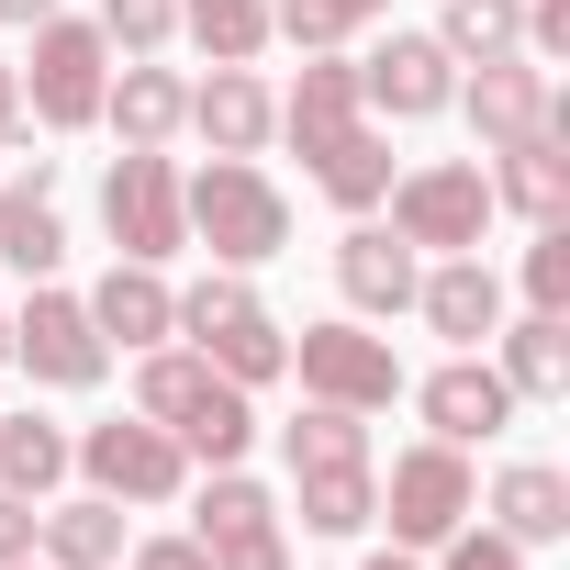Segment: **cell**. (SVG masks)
<instances>
[{"label": "cell", "instance_id": "6da1fadb", "mask_svg": "<svg viewBox=\"0 0 570 570\" xmlns=\"http://www.w3.org/2000/svg\"><path fill=\"white\" fill-rule=\"evenodd\" d=\"M135 414L146 425H168L190 459H213V470H235L246 448H257V403H246V381H224L202 347H135Z\"/></svg>", "mask_w": 570, "mask_h": 570}, {"label": "cell", "instance_id": "7a4b0ae2", "mask_svg": "<svg viewBox=\"0 0 570 570\" xmlns=\"http://www.w3.org/2000/svg\"><path fill=\"white\" fill-rule=\"evenodd\" d=\"M179 213H190V246H213V268H268L292 246V202L257 157H213L202 179H179Z\"/></svg>", "mask_w": 570, "mask_h": 570}, {"label": "cell", "instance_id": "3957f363", "mask_svg": "<svg viewBox=\"0 0 570 570\" xmlns=\"http://www.w3.org/2000/svg\"><path fill=\"white\" fill-rule=\"evenodd\" d=\"M381 202H392V235H403V246H436V257H481V235H492V179H481V157H425V168H403Z\"/></svg>", "mask_w": 570, "mask_h": 570}, {"label": "cell", "instance_id": "277c9868", "mask_svg": "<svg viewBox=\"0 0 570 570\" xmlns=\"http://www.w3.org/2000/svg\"><path fill=\"white\" fill-rule=\"evenodd\" d=\"M68 470L90 492H112V503H179L190 492V448L168 425H146V414H112V425L68 436Z\"/></svg>", "mask_w": 570, "mask_h": 570}, {"label": "cell", "instance_id": "5b68a950", "mask_svg": "<svg viewBox=\"0 0 570 570\" xmlns=\"http://www.w3.org/2000/svg\"><path fill=\"white\" fill-rule=\"evenodd\" d=\"M381 514H392V548H448V537L481 514L470 448H448V436L403 448V459H392V481H381Z\"/></svg>", "mask_w": 570, "mask_h": 570}, {"label": "cell", "instance_id": "8992f818", "mask_svg": "<svg viewBox=\"0 0 570 570\" xmlns=\"http://www.w3.org/2000/svg\"><path fill=\"white\" fill-rule=\"evenodd\" d=\"M101 90H112V46H101V23H35V57H23V101H35V124L46 135H79V124H101Z\"/></svg>", "mask_w": 570, "mask_h": 570}, {"label": "cell", "instance_id": "52a82bcc", "mask_svg": "<svg viewBox=\"0 0 570 570\" xmlns=\"http://www.w3.org/2000/svg\"><path fill=\"white\" fill-rule=\"evenodd\" d=\"M101 235H112L124 257H146V268H168V257L190 246V213H179V168H168V146H124V157H112V179H101Z\"/></svg>", "mask_w": 570, "mask_h": 570}, {"label": "cell", "instance_id": "ba28073f", "mask_svg": "<svg viewBox=\"0 0 570 570\" xmlns=\"http://www.w3.org/2000/svg\"><path fill=\"white\" fill-rule=\"evenodd\" d=\"M12 358H23V381H35V392H90V381L112 370V347H101L90 303H79V292H57V279H35V303L12 314Z\"/></svg>", "mask_w": 570, "mask_h": 570}, {"label": "cell", "instance_id": "9c48e42d", "mask_svg": "<svg viewBox=\"0 0 570 570\" xmlns=\"http://www.w3.org/2000/svg\"><path fill=\"white\" fill-rule=\"evenodd\" d=\"M292 370H303V403H336V414H381L403 392V358L370 325H303L292 336Z\"/></svg>", "mask_w": 570, "mask_h": 570}, {"label": "cell", "instance_id": "30bf717a", "mask_svg": "<svg viewBox=\"0 0 570 570\" xmlns=\"http://www.w3.org/2000/svg\"><path fill=\"white\" fill-rule=\"evenodd\" d=\"M358 101H370V112H392V124H425V112H448V101H459V57H448L436 35H392V46H370V57H358Z\"/></svg>", "mask_w": 570, "mask_h": 570}, {"label": "cell", "instance_id": "8fae6325", "mask_svg": "<svg viewBox=\"0 0 570 570\" xmlns=\"http://www.w3.org/2000/svg\"><path fill=\"white\" fill-rule=\"evenodd\" d=\"M459 101H470L481 157H503V146H525V135H548V124H559V90H548V68H537V57H481Z\"/></svg>", "mask_w": 570, "mask_h": 570}, {"label": "cell", "instance_id": "7c38bea8", "mask_svg": "<svg viewBox=\"0 0 570 570\" xmlns=\"http://www.w3.org/2000/svg\"><path fill=\"white\" fill-rule=\"evenodd\" d=\"M414 403H425V425H436L448 448H481V436H503V425H514L503 370H492V358H470V347H459L448 370H425V381H414Z\"/></svg>", "mask_w": 570, "mask_h": 570}, {"label": "cell", "instance_id": "4fadbf2b", "mask_svg": "<svg viewBox=\"0 0 570 570\" xmlns=\"http://www.w3.org/2000/svg\"><path fill=\"white\" fill-rule=\"evenodd\" d=\"M90 325H101V347H168V336H179V292H168V268L112 257V268H101V292H90Z\"/></svg>", "mask_w": 570, "mask_h": 570}, {"label": "cell", "instance_id": "5bb4252c", "mask_svg": "<svg viewBox=\"0 0 570 570\" xmlns=\"http://www.w3.org/2000/svg\"><path fill=\"white\" fill-rule=\"evenodd\" d=\"M190 135H202L213 157H257V146L279 135V90H268L257 68H213V79L190 90Z\"/></svg>", "mask_w": 570, "mask_h": 570}, {"label": "cell", "instance_id": "9a60e30c", "mask_svg": "<svg viewBox=\"0 0 570 570\" xmlns=\"http://www.w3.org/2000/svg\"><path fill=\"white\" fill-rule=\"evenodd\" d=\"M414 279H425V268H414V246H403L392 224L358 213V224L336 235V292H347L358 314H414Z\"/></svg>", "mask_w": 570, "mask_h": 570}, {"label": "cell", "instance_id": "2e32d148", "mask_svg": "<svg viewBox=\"0 0 570 570\" xmlns=\"http://www.w3.org/2000/svg\"><path fill=\"white\" fill-rule=\"evenodd\" d=\"M414 314H425L448 347H492V325H503V279H492V257L425 268V279H414Z\"/></svg>", "mask_w": 570, "mask_h": 570}, {"label": "cell", "instance_id": "e0dca14e", "mask_svg": "<svg viewBox=\"0 0 570 570\" xmlns=\"http://www.w3.org/2000/svg\"><path fill=\"white\" fill-rule=\"evenodd\" d=\"M101 124H112L124 146H168V135L190 124V79H179V68H157V57H124V68H112V90H101Z\"/></svg>", "mask_w": 570, "mask_h": 570}, {"label": "cell", "instance_id": "ac0fdd59", "mask_svg": "<svg viewBox=\"0 0 570 570\" xmlns=\"http://www.w3.org/2000/svg\"><path fill=\"white\" fill-rule=\"evenodd\" d=\"M35 559H46V570H124V503H112V492L35 503Z\"/></svg>", "mask_w": 570, "mask_h": 570}, {"label": "cell", "instance_id": "d6986e66", "mask_svg": "<svg viewBox=\"0 0 570 570\" xmlns=\"http://www.w3.org/2000/svg\"><path fill=\"white\" fill-rule=\"evenodd\" d=\"M358 124H370V101H358V68H336V57H314V68L292 79V101H279V135H292L303 157L347 146Z\"/></svg>", "mask_w": 570, "mask_h": 570}, {"label": "cell", "instance_id": "ffe728a7", "mask_svg": "<svg viewBox=\"0 0 570 570\" xmlns=\"http://www.w3.org/2000/svg\"><path fill=\"white\" fill-rule=\"evenodd\" d=\"M481 179H492V213H525V224H570V157H559V124H548V135H525V146H503Z\"/></svg>", "mask_w": 570, "mask_h": 570}, {"label": "cell", "instance_id": "44dd1931", "mask_svg": "<svg viewBox=\"0 0 570 570\" xmlns=\"http://www.w3.org/2000/svg\"><path fill=\"white\" fill-rule=\"evenodd\" d=\"M492 370L514 403H570V314H525V325H492Z\"/></svg>", "mask_w": 570, "mask_h": 570}, {"label": "cell", "instance_id": "7402d4cb", "mask_svg": "<svg viewBox=\"0 0 570 570\" xmlns=\"http://www.w3.org/2000/svg\"><path fill=\"white\" fill-rule=\"evenodd\" d=\"M190 347H202L224 381H246V392L292 370V336H279V314H268V303H235V314H224V325H202Z\"/></svg>", "mask_w": 570, "mask_h": 570}, {"label": "cell", "instance_id": "603a6c76", "mask_svg": "<svg viewBox=\"0 0 570 570\" xmlns=\"http://www.w3.org/2000/svg\"><path fill=\"white\" fill-rule=\"evenodd\" d=\"M492 525H503L514 548H548V537H570V481H559L548 459H514V470L492 481Z\"/></svg>", "mask_w": 570, "mask_h": 570}, {"label": "cell", "instance_id": "cb8c5ba5", "mask_svg": "<svg viewBox=\"0 0 570 570\" xmlns=\"http://www.w3.org/2000/svg\"><path fill=\"white\" fill-rule=\"evenodd\" d=\"M292 503H303L314 537H358V525H381V470H370V459H347V470H292Z\"/></svg>", "mask_w": 570, "mask_h": 570}, {"label": "cell", "instance_id": "d4e9b609", "mask_svg": "<svg viewBox=\"0 0 570 570\" xmlns=\"http://www.w3.org/2000/svg\"><path fill=\"white\" fill-rule=\"evenodd\" d=\"M57 481H68V425H46V414H0V492L46 503Z\"/></svg>", "mask_w": 570, "mask_h": 570}, {"label": "cell", "instance_id": "484cf974", "mask_svg": "<svg viewBox=\"0 0 570 570\" xmlns=\"http://www.w3.org/2000/svg\"><path fill=\"white\" fill-rule=\"evenodd\" d=\"M179 35H190L213 68H257V46H268V0H179Z\"/></svg>", "mask_w": 570, "mask_h": 570}, {"label": "cell", "instance_id": "4316f807", "mask_svg": "<svg viewBox=\"0 0 570 570\" xmlns=\"http://www.w3.org/2000/svg\"><path fill=\"white\" fill-rule=\"evenodd\" d=\"M436 46H448L459 68H481V57H525V0H448V12H436Z\"/></svg>", "mask_w": 570, "mask_h": 570}, {"label": "cell", "instance_id": "83f0119b", "mask_svg": "<svg viewBox=\"0 0 570 570\" xmlns=\"http://www.w3.org/2000/svg\"><path fill=\"white\" fill-rule=\"evenodd\" d=\"M314 190H325L336 213H381V190H392V146L358 124L347 146H325V157H314Z\"/></svg>", "mask_w": 570, "mask_h": 570}, {"label": "cell", "instance_id": "f1b7e54d", "mask_svg": "<svg viewBox=\"0 0 570 570\" xmlns=\"http://www.w3.org/2000/svg\"><path fill=\"white\" fill-rule=\"evenodd\" d=\"M392 0H268V35H292L303 57H336L347 35H370Z\"/></svg>", "mask_w": 570, "mask_h": 570}, {"label": "cell", "instance_id": "f546056e", "mask_svg": "<svg viewBox=\"0 0 570 570\" xmlns=\"http://www.w3.org/2000/svg\"><path fill=\"white\" fill-rule=\"evenodd\" d=\"M279 459L292 470H347V459H370V425L336 414V403H303L292 425H279Z\"/></svg>", "mask_w": 570, "mask_h": 570}, {"label": "cell", "instance_id": "4dcf8cb0", "mask_svg": "<svg viewBox=\"0 0 570 570\" xmlns=\"http://www.w3.org/2000/svg\"><path fill=\"white\" fill-rule=\"evenodd\" d=\"M257 525H279V503H268L246 470H213V481H202V548H224V537H257Z\"/></svg>", "mask_w": 570, "mask_h": 570}, {"label": "cell", "instance_id": "1f68e13d", "mask_svg": "<svg viewBox=\"0 0 570 570\" xmlns=\"http://www.w3.org/2000/svg\"><path fill=\"white\" fill-rule=\"evenodd\" d=\"M179 35V0H101V46L112 57H157Z\"/></svg>", "mask_w": 570, "mask_h": 570}, {"label": "cell", "instance_id": "d6a6232c", "mask_svg": "<svg viewBox=\"0 0 570 570\" xmlns=\"http://www.w3.org/2000/svg\"><path fill=\"white\" fill-rule=\"evenodd\" d=\"M525 314H570V224H537L525 246Z\"/></svg>", "mask_w": 570, "mask_h": 570}, {"label": "cell", "instance_id": "836d02e7", "mask_svg": "<svg viewBox=\"0 0 570 570\" xmlns=\"http://www.w3.org/2000/svg\"><path fill=\"white\" fill-rule=\"evenodd\" d=\"M448 570H525V548H514L503 525H459V537H448Z\"/></svg>", "mask_w": 570, "mask_h": 570}, {"label": "cell", "instance_id": "e575fe53", "mask_svg": "<svg viewBox=\"0 0 570 570\" xmlns=\"http://www.w3.org/2000/svg\"><path fill=\"white\" fill-rule=\"evenodd\" d=\"M213 570H292V537L279 525H257V537H224V548H202Z\"/></svg>", "mask_w": 570, "mask_h": 570}, {"label": "cell", "instance_id": "d590c367", "mask_svg": "<svg viewBox=\"0 0 570 570\" xmlns=\"http://www.w3.org/2000/svg\"><path fill=\"white\" fill-rule=\"evenodd\" d=\"M135 570H213V559H202V537H146Z\"/></svg>", "mask_w": 570, "mask_h": 570}, {"label": "cell", "instance_id": "8d00e7d4", "mask_svg": "<svg viewBox=\"0 0 570 570\" xmlns=\"http://www.w3.org/2000/svg\"><path fill=\"white\" fill-rule=\"evenodd\" d=\"M0 559H35V503L0 492Z\"/></svg>", "mask_w": 570, "mask_h": 570}, {"label": "cell", "instance_id": "74e56055", "mask_svg": "<svg viewBox=\"0 0 570 570\" xmlns=\"http://www.w3.org/2000/svg\"><path fill=\"white\" fill-rule=\"evenodd\" d=\"M46 12H57V0H0V23H12V35H35Z\"/></svg>", "mask_w": 570, "mask_h": 570}, {"label": "cell", "instance_id": "f35d334b", "mask_svg": "<svg viewBox=\"0 0 570 570\" xmlns=\"http://www.w3.org/2000/svg\"><path fill=\"white\" fill-rule=\"evenodd\" d=\"M12 101H23V68H12V57H0V112H12Z\"/></svg>", "mask_w": 570, "mask_h": 570}, {"label": "cell", "instance_id": "ab89813d", "mask_svg": "<svg viewBox=\"0 0 570 570\" xmlns=\"http://www.w3.org/2000/svg\"><path fill=\"white\" fill-rule=\"evenodd\" d=\"M370 570H425V559H414V548H381V559H370Z\"/></svg>", "mask_w": 570, "mask_h": 570}, {"label": "cell", "instance_id": "60d3db41", "mask_svg": "<svg viewBox=\"0 0 570 570\" xmlns=\"http://www.w3.org/2000/svg\"><path fill=\"white\" fill-rule=\"evenodd\" d=\"M0 157H12V112H0Z\"/></svg>", "mask_w": 570, "mask_h": 570}, {"label": "cell", "instance_id": "b9f144b4", "mask_svg": "<svg viewBox=\"0 0 570 570\" xmlns=\"http://www.w3.org/2000/svg\"><path fill=\"white\" fill-rule=\"evenodd\" d=\"M0 358H12V314H0Z\"/></svg>", "mask_w": 570, "mask_h": 570}, {"label": "cell", "instance_id": "7bdbcfd3", "mask_svg": "<svg viewBox=\"0 0 570 570\" xmlns=\"http://www.w3.org/2000/svg\"><path fill=\"white\" fill-rule=\"evenodd\" d=\"M0 570H35V559H0Z\"/></svg>", "mask_w": 570, "mask_h": 570}]
</instances>
